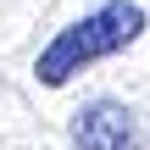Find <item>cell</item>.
Wrapping results in <instances>:
<instances>
[{
	"instance_id": "2",
	"label": "cell",
	"mask_w": 150,
	"mask_h": 150,
	"mask_svg": "<svg viewBox=\"0 0 150 150\" xmlns=\"http://www.w3.org/2000/svg\"><path fill=\"white\" fill-rule=\"evenodd\" d=\"M67 139H72V150H145L139 117H134L122 100H111V95H100V100L78 106V111H72V128H67Z\"/></svg>"
},
{
	"instance_id": "1",
	"label": "cell",
	"mask_w": 150,
	"mask_h": 150,
	"mask_svg": "<svg viewBox=\"0 0 150 150\" xmlns=\"http://www.w3.org/2000/svg\"><path fill=\"white\" fill-rule=\"evenodd\" d=\"M145 6L139 0H106V6H95L89 17H78V22H67L39 56H33V78L45 83V89H61V83H72L83 67H95V61H106V56H117V50H128L139 33H145Z\"/></svg>"
}]
</instances>
